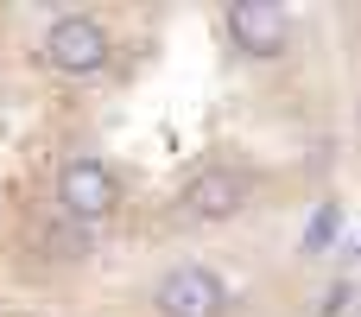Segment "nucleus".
<instances>
[{"label":"nucleus","instance_id":"nucleus-1","mask_svg":"<svg viewBox=\"0 0 361 317\" xmlns=\"http://www.w3.org/2000/svg\"><path fill=\"white\" fill-rule=\"evenodd\" d=\"M254 197H260L254 165H241V159H203L184 178V191H178V222L216 229V222H235L241 210H254Z\"/></svg>","mask_w":361,"mask_h":317},{"label":"nucleus","instance_id":"nucleus-2","mask_svg":"<svg viewBox=\"0 0 361 317\" xmlns=\"http://www.w3.org/2000/svg\"><path fill=\"white\" fill-rule=\"evenodd\" d=\"M38 51H44V64H51L57 76L89 83V76H102V70L114 64V32H108V19H102V13L63 6V13H51V19H44Z\"/></svg>","mask_w":361,"mask_h":317},{"label":"nucleus","instance_id":"nucleus-3","mask_svg":"<svg viewBox=\"0 0 361 317\" xmlns=\"http://www.w3.org/2000/svg\"><path fill=\"white\" fill-rule=\"evenodd\" d=\"M51 197H57V216H63V222L95 229V222H108V216L121 210V197H127V191H121V172H114L108 159L76 152V159H63V165H57Z\"/></svg>","mask_w":361,"mask_h":317},{"label":"nucleus","instance_id":"nucleus-4","mask_svg":"<svg viewBox=\"0 0 361 317\" xmlns=\"http://www.w3.org/2000/svg\"><path fill=\"white\" fill-rule=\"evenodd\" d=\"M222 32L254 64H273V57H286L298 44V19L286 6H273V0H235V6H222Z\"/></svg>","mask_w":361,"mask_h":317},{"label":"nucleus","instance_id":"nucleus-5","mask_svg":"<svg viewBox=\"0 0 361 317\" xmlns=\"http://www.w3.org/2000/svg\"><path fill=\"white\" fill-rule=\"evenodd\" d=\"M152 311L159 317H228V280L203 261H178L152 280Z\"/></svg>","mask_w":361,"mask_h":317},{"label":"nucleus","instance_id":"nucleus-6","mask_svg":"<svg viewBox=\"0 0 361 317\" xmlns=\"http://www.w3.org/2000/svg\"><path fill=\"white\" fill-rule=\"evenodd\" d=\"M355 133H361V102H355Z\"/></svg>","mask_w":361,"mask_h":317},{"label":"nucleus","instance_id":"nucleus-7","mask_svg":"<svg viewBox=\"0 0 361 317\" xmlns=\"http://www.w3.org/2000/svg\"><path fill=\"white\" fill-rule=\"evenodd\" d=\"M349 317H361V305H355V311H349Z\"/></svg>","mask_w":361,"mask_h":317}]
</instances>
